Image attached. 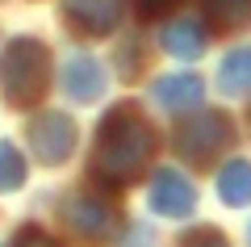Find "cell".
<instances>
[{"label":"cell","instance_id":"2","mask_svg":"<svg viewBox=\"0 0 251 247\" xmlns=\"http://www.w3.org/2000/svg\"><path fill=\"white\" fill-rule=\"evenodd\" d=\"M46 80H50V55L38 38H13L0 51V92L13 105H34L46 92Z\"/></svg>","mask_w":251,"mask_h":247},{"label":"cell","instance_id":"17","mask_svg":"<svg viewBox=\"0 0 251 247\" xmlns=\"http://www.w3.org/2000/svg\"><path fill=\"white\" fill-rule=\"evenodd\" d=\"M176 0H138V9L143 13H163V9H172Z\"/></svg>","mask_w":251,"mask_h":247},{"label":"cell","instance_id":"13","mask_svg":"<svg viewBox=\"0 0 251 247\" xmlns=\"http://www.w3.org/2000/svg\"><path fill=\"white\" fill-rule=\"evenodd\" d=\"M25 180V159L9 138H0V193H13Z\"/></svg>","mask_w":251,"mask_h":247},{"label":"cell","instance_id":"18","mask_svg":"<svg viewBox=\"0 0 251 247\" xmlns=\"http://www.w3.org/2000/svg\"><path fill=\"white\" fill-rule=\"evenodd\" d=\"M130 247H151V230L138 226V230H134V243H130Z\"/></svg>","mask_w":251,"mask_h":247},{"label":"cell","instance_id":"11","mask_svg":"<svg viewBox=\"0 0 251 247\" xmlns=\"http://www.w3.org/2000/svg\"><path fill=\"white\" fill-rule=\"evenodd\" d=\"M163 46H168L176 59H197L201 51H205V29L197 26V21H172L168 29H163Z\"/></svg>","mask_w":251,"mask_h":247},{"label":"cell","instance_id":"4","mask_svg":"<svg viewBox=\"0 0 251 247\" xmlns=\"http://www.w3.org/2000/svg\"><path fill=\"white\" fill-rule=\"evenodd\" d=\"M72 147H75V122L72 117H63V113L34 117V126H29V151H34L38 164L54 168V164H63L72 155Z\"/></svg>","mask_w":251,"mask_h":247},{"label":"cell","instance_id":"16","mask_svg":"<svg viewBox=\"0 0 251 247\" xmlns=\"http://www.w3.org/2000/svg\"><path fill=\"white\" fill-rule=\"evenodd\" d=\"M188 247H226V239L218 235V230H201V235L193 239V243H188Z\"/></svg>","mask_w":251,"mask_h":247},{"label":"cell","instance_id":"10","mask_svg":"<svg viewBox=\"0 0 251 247\" xmlns=\"http://www.w3.org/2000/svg\"><path fill=\"white\" fill-rule=\"evenodd\" d=\"M218 197L226 205H251V164L247 159H230L222 172H218Z\"/></svg>","mask_w":251,"mask_h":247},{"label":"cell","instance_id":"1","mask_svg":"<svg viewBox=\"0 0 251 247\" xmlns=\"http://www.w3.org/2000/svg\"><path fill=\"white\" fill-rule=\"evenodd\" d=\"M155 147V130L134 105H113L97 130V155H92V172L105 185H126L147 168Z\"/></svg>","mask_w":251,"mask_h":247},{"label":"cell","instance_id":"14","mask_svg":"<svg viewBox=\"0 0 251 247\" xmlns=\"http://www.w3.org/2000/svg\"><path fill=\"white\" fill-rule=\"evenodd\" d=\"M205 13L218 26H243L251 17V0H205Z\"/></svg>","mask_w":251,"mask_h":247},{"label":"cell","instance_id":"12","mask_svg":"<svg viewBox=\"0 0 251 247\" xmlns=\"http://www.w3.org/2000/svg\"><path fill=\"white\" fill-rule=\"evenodd\" d=\"M218 84H222L226 97H243V92L251 88V46L230 51L222 59V67H218Z\"/></svg>","mask_w":251,"mask_h":247},{"label":"cell","instance_id":"9","mask_svg":"<svg viewBox=\"0 0 251 247\" xmlns=\"http://www.w3.org/2000/svg\"><path fill=\"white\" fill-rule=\"evenodd\" d=\"M201 80L188 76V71H176V76H159L155 80V101L163 109H193L201 105Z\"/></svg>","mask_w":251,"mask_h":247},{"label":"cell","instance_id":"3","mask_svg":"<svg viewBox=\"0 0 251 247\" xmlns=\"http://www.w3.org/2000/svg\"><path fill=\"white\" fill-rule=\"evenodd\" d=\"M226 142H230V122L222 113H197L176 130V147L188 159H197V164H205L218 151H226Z\"/></svg>","mask_w":251,"mask_h":247},{"label":"cell","instance_id":"19","mask_svg":"<svg viewBox=\"0 0 251 247\" xmlns=\"http://www.w3.org/2000/svg\"><path fill=\"white\" fill-rule=\"evenodd\" d=\"M247 243H251V226H247Z\"/></svg>","mask_w":251,"mask_h":247},{"label":"cell","instance_id":"6","mask_svg":"<svg viewBox=\"0 0 251 247\" xmlns=\"http://www.w3.org/2000/svg\"><path fill=\"white\" fill-rule=\"evenodd\" d=\"M67 222H72V230L80 239L105 243L117 230V210L109 201H97V197H72V201H67Z\"/></svg>","mask_w":251,"mask_h":247},{"label":"cell","instance_id":"8","mask_svg":"<svg viewBox=\"0 0 251 247\" xmlns=\"http://www.w3.org/2000/svg\"><path fill=\"white\" fill-rule=\"evenodd\" d=\"M63 88H67L72 101L88 105V101H97L100 92H105V67H100L97 59H88V55H75V59H67V67H63Z\"/></svg>","mask_w":251,"mask_h":247},{"label":"cell","instance_id":"7","mask_svg":"<svg viewBox=\"0 0 251 247\" xmlns=\"http://www.w3.org/2000/svg\"><path fill=\"white\" fill-rule=\"evenodd\" d=\"M67 21L84 34L100 38V34H113L117 21H122V0H67L63 4Z\"/></svg>","mask_w":251,"mask_h":247},{"label":"cell","instance_id":"5","mask_svg":"<svg viewBox=\"0 0 251 247\" xmlns=\"http://www.w3.org/2000/svg\"><path fill=\"white\" fill-rule=\"evenodd\" d=\"M147 201H151V210L163 214V218H188L193 205H197V193H193V185H188L184 172L159 168L151 176V193H147Z\"/></svg>","mask_w":251,"mask_h":247},{"label":"cell","instance_id":"15","mask_svg":"<svg viewBox=\"0 0 251 247\" xmlns=\"http://www.w3.org/2000/svg\"><path fill=\"white\" fill-rule=\"evenodd\" d=\"M9 247H59V243H54L42 226H25V230H17V239H13Z\"/></svg>","mask_w":251,"mask_h":247}]
</instances>
